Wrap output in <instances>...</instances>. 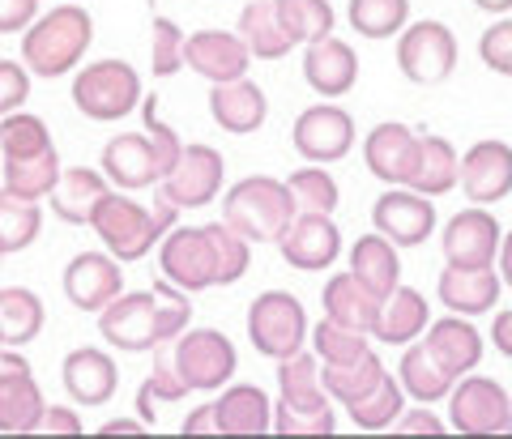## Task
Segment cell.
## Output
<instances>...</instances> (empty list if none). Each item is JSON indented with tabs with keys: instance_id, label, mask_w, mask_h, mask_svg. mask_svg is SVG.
<instances>
[{
	"instance_id": "25",
	"label": "cell",
	"mask_w": 512,
	"mask_h": 439,
	"mask_svg": "<svg viewBox=\"0 0 512 439\" xmlns=\"http://www.w3.org/2000/svg\"><path fill=\"white\" fill-rule=\"evenodd\" d=\"M60 376H64V388H69V397L77 405H107L111 397H116V384H120L111 354L94 350V346L73 350L60 367Z\"/></svg>"
},
{
	"instance_id": "24",
	"label": "cell",
	"mask_w": 512,
	"mask_h": 439,
	"mask_svg": "<svg viewBox=\"0 0 512 439\" xmlns=\"http://www.w3.org/2000/svg\"><path fill=\"white\" fill-rule=\"evenodd\" d=\"M210 116L218 128H227L235 137H248L265 124L269 116V103H265V90L252 86L248 77L239 81H222V86L210 90Z\"/></svg>"
},
{
	"instance_id": "1",
	"label": "cell",
	"mask_w": 512,
	"mask_h": 439,
	"mask_svg": "<svg viewBox=\"0 0 512 439\" xmlns=\"http://www.w3.org/2000/svg\"><path fill=\"white\" fill-rule=\"evenodd\" d=\"M188 290L171 286L167 278L154 282L150 290H133V295L111 299L99 312V333L120 350H158L171 346L180 333H188Z\"/></svg>"
},
{
	"instance_id": "48",
	"label": "cell",
	"mask_w": 512,
	"mask_h": 439,
	"mask_svg": "<svg viewBox=\"0 0 512 439\" xmlns=\"http://www.w3.org/2000/svg\"><path fill=\"white\" fill-rule=\"evenodd\" d=\"M184 43H188V35L171 18H154V30H150V69H154V77L180 73Z\"/></svg>"
},
{
	"instance_id": "41",
	"label": "cell",
	"mask_w": 512,
	"mask_h": 439,
	"mask_svg": "<svg viewBox=\"0 0 512 439\" xmlns=\"http://www.w3.org/2000/svg\"><path fill=\"white\" fill-rule=\"evenodd\" d=\"M402 397H406L402 384H397L393 376H380V384L372 388V393H363L359 401L346 405V414H350V422H355L359 431H384V427H397Z\"/></svg>"
},
{
	"instance_id": "16",
	"label": "cell",
	"mask_w": 512,
	"mask_h": 439,
	"mask_svg": "<svg viewBox=\"0 0 512 439\" xmlns=\"http://www.w3.org/2000/svg\"><path fill=\"white\" fill-rule=\"evenodd\" d=\"M278 252L291 269H303V273H320L329 269L333 260L342 252V231L333 226L329 214H299L286 235L278 239Z\"/></svg>"
},
{
	"instance_id": "7",
	"label": "cell",
	"mask_w": 512,
	"mask_h": 439,
	"mask_svg": "<svg viewBox=\"0 0 512 439\" xmlns=\"http://www.w3.org/2000/svg\"><path fill=\"white\" fill-rule=\"evenodd\" d=\"M303 337H308V312L295 295L286 290H265L256 295L248 307V341L256 346V354L265 359H291L303 350Z\"/></svg>"
},
{
	"instance_id": "3",
	"label": "cell",
	"mask_w": 512,
	"mask_h": 439,
	"mask_svg": "<svg viewBox=\"0 0 512 439\" xmlns=\"http://www.w3.org/2000/svg\"><path fill=\"white\" fill-rule=\"evenodd\" d=\"M94 43V22L82 5H60L47 18H39L22 39V64L35 77H64L77 69Z\"/></svg>"
},
{
	"instance_id": "36",
	"label": "cell",
	"mask_w": 512,
	"mask_h": 439,
	"mask_svg": "<svg viewBox=\"0 0 512 439\" xmlns=\"http://www.w3.org/2000/svg\"><path fill=\"white\" fill-rule=\"evenodd\" d=\"M380 376H384V363L376 359V350H367V354H359L355 363H325L320 384H325V393L333 401L350 405V401H359L363 393H372V388L380 384Z\"/></svg>"
},
{
	"instance_id": "57",
	"label": "cell",
	"mask_w": 512,
	"mask_h": 439,
	"mask_svg": "<svg viewBox=\"0 0 512 439\" xmlns=\"http://www.w3.org/2000/svg\"><path fill=\"white\" fill-rule=\"evenodd\" d=\"M99 431H103V435H146L150 427H146L141 418H116V422H103Z\"/></svg>"
},
{
	"instance_id": "52",
	"label": "cell",
	"mask_w": 512,
	"mask_h": 439,
	"mask_svg": "<svg viewBox=\"0 0 512 439\" xmlns=\"http://www.w3.org/2000/svg\"><path fill=\"white\" fill-rule=\"evenodd\" d=\"M39 0H0V35H18V30L35 26Z\"/></svg>"
},
{
	"instance_id": "45",
	"label": "cell",
	"mask_w": 512,
	"mask_h": 439,
	"mask_svg": "<svg viewBox=\"0 0 512 439\" xmlns=\"http://www.w3.org/2000/svg\"><path fill=\"white\" fill-rule=\"evenodd\" d=\"M295 197V209L299 214H333L342 201L338 192V180L325 175V167H303V171H291V180H286Z\"/></svg>"
},
{
	"instance_id": "17",
	"label": "cell",
	"mask_w": 512,
	"mask_h": 439,
	"mask_svg": "<svg viewBox=\"0 0 512 439\" xmlns=\"http://www.w3.org/2000/svg\"><path fill=\"white\" fill-rule=\"evenodd\" d=\"M291 141L308 162H338L350 154V145H355V120H350L342 107L320 103L295 120Z\"/></svg>"
},
{
	"instance_id": "5",
	"label": "cell",
	"mask_w": 512,
	"mask_h": 439,
	"mask_svg": "<svg viewBox=\"0 0 512 439\" xmlns=\"http://www.w3.org/2000/svg\"><path fill=\"white\" fill-rule=\"evenodd\" d=\"M73 103L86 120H124L141 103V77L124 60H94L73 77Z\"/></svg>"
},
{
	"instance_id": "43",
	"label": "cell",
	"mask_w": 512,
	"mask_h": 439,
	"mask_svg": "<svg viewBox=\"0 0 512 439\" xmlns=\"http://www.w3.org/2000/svg\"><path fill=\"white\" fill-rule=\"evenodd\" d=\"M47 150H56V145H52V133H47V124L39 116L13 111V116L0 120V154L5 158H39Z\"/></svg>"
},
{
	"instance_id": "35",
	"label": "cell",
	"mask_w": 512,
	"mask_h": 439,
	"mask_svg": "<svg viewBox=\"0 0 512 439\" xmlns=\"http://www.w3.org/2000/svg\"><path fill=\"white\" fill-rule=\"evenodd\" d=\"M397 380H402V388L419 405H431V401H440V397L453 393V376H448V371L431 359L427 341H423V346H410L402 354V371H397Z\"/></svg>"
},
{
	"instance_id": "37",
	"label": "cell",
	"mask_w": 512,
	"mask_h": 439,
	"mask_svg": "<svg viewBox=\"0 0 512 439\" xmlns=\"http://www.w3.org/2000/svg\"><path fill=\"white\" fill-rule=\"evenodd\" d=\"M60 154L47 150L39 158H5V188L18 192L26 201H43L52 197L56 184H60Z\"/></svg>"
},
{
	"instance_id": "56",
	"label": "cell",
	"mask_w": 512,
	"mask_h": 439,
	"mask_svg": "<svg viewBox=\"0 0 512 439\" xmlns=\"http://www.w3.org/2000/svg\"><path fill=\"white\" fill-rule=\"evenodd\" d=\"M491 341H495V350H500L504 359H512V312H500V316H495Z\"/></svg>"
},
{
	"instance_id": "33",
	"label": "cell",
	"mask_w": 512,
	"mask_h": 439,
	"mask_svg": "<svg viewBox=\"0 0 512 439\" xmlns=\"http://www.w3.org/2000/svg\"><path fill=\"white\" fill-rule=\"evenodd\" d=\"M239 39L248 43L256 60H282L295 47V39L278 22V0H252L239 13Z\"/></svg>"
},
{
	"instance_id": "31",
	"label": "cell",
	"mask_w": 512,
	"mask_h": 439,
	"mask_svg": "<svg viewBox=\"0 0 512 439\" xmlns=\"http://www.w3.org/2000/svg\"><path fill=\"white\" fill-rule=\"evenodd\" d=\"M461 180V158L444 137H419V154H414V171L406 188L423 192V197H444Z\"/></svg>"
},
{
	"instance_id": "39",
	"label": "cell",
	"mask_w": 512,
	"mask_h": 439,
	"mask_svg": "<svg viewBox=\"0 0 512 439\" xmlns=\"http://www.w3.org/2000/svg\"><path fill=\"white\" fill-rule=\"evenodd\" d=\"M278 388L291 405H308V410H325L329 393L320 384V367H316V354L299 350L291 359H278Z\"/></svg>"
},
{
	"instance_id": "21",
	"label": "cell",
	"mask_w": 512,
	"mask_h": 439,
	"mask_svg": "<svg viewBox=\"0 0 512 439\" xmlns=\"http://www.w3.org/2000/svg\"><path fill=\"white\" fill-rule=\"evenodd\" d=\"M303 77H308V86L320 99H342L359 81V60L342 39L329 35V39L308 43V52H303Z\"/></svg>"
},
{
	"instance_id": "50",
	"label": "cell",
	"mask_w": 512,
	"mask_h": 439,
	"mask_svg": "<svg viewBox=\"0 0 512 439\" xmlns=\"http://www.w3.org/2000/svg\"><path fill=\"white\" fill-rule=\"evenodd\" d=\"M478 56H483V64L491 73L512 77V18L483 30V39H478Z\"/></svg>"
},
{
	"instance_id": "29",
	"label": "cell",
	"mask_w": 512,
	"mask_h": 439,
	"mask_svg": "<svg viewBox=\"0 0 512 439\" xmlns=\"http://www.w3.org/2000/svg\"><path fill=\"white\" fill-rule=\"evenodd\" d=\"M107 175L99 171H90V167H69L60 175V184L52 192V214L60 222H69V226H90L94 218V209L103 205L107 197Z\"/></svg>"
},
{
	"instance_id": "22",
	"label": "cell",
	"mask_w": 512,
	"mask_h": 439,
	"mask_svg": "<svg viewBox=\"0 0 512 439\" xmlns=\"http://www.w3.org/2000/svg\"><path fill=\"white\" fill-rule=\"evenodd\" d=\"M414 154H419V137L406 124H376L363 141V162L380 184H406L414 171Z\"/></svg>"
},
{
	"instance_id": "58",
	"label": "cell",
	"mask_w": 512,
	"mask_h": 439,
	"mask_svg": "<svg viewBox=\"0 0 512 439\" xmlns=\"http://www.w3.org/2000/svg\"><path fill=\"white\" fill-rule=\"evenodd\" d=\"M500 278H504V286L512 290V231H508L504 243H500Z\"/></svg>"
},
{
	"instance_id": "40",
	"label": "cell",
	"mask_w": 512,
	"mask_h": 439,
	"mask_svg": "<svg viewBox=\"0 0 512 439\" xmlns=\"http://www.w3.org/2000/svg\"><path fill=\"white\" fill-rule=\"evenodd\" d=\"M39 201H26L18 192L0 188V252H26L39 239Z\"/></svg>"
},
{
	"instance_id": "23",
	"label": "cell",
	"mask_w": 512,
	"mask_h": 439,
	"mask_svg": "<svg viewBox=\"0 0 512 439\" xmlns=\"http://www.w3.org/2000/svg\"><path fill=\"white\" fill-rule=\"evenodd\" d=\"M427 350L448 376L461 380L483 363V333L470 324V316H444L427 329Z\"/></svg>"
},
{
	"instance_id": "8",
	"label": "cell",
	"mask_w": 512,
	"mask_h": 439,
	"mask_svg": "<svg viewBox=\"0 0 512 439\" xmlns=\"http://www.w3.org/2000/svg\"><path fill=\"white\" fill-rule=\"evenodd\" d=\"M397 69L414 86H440L457 69V39L444 22H414L397 39Z\"/></svg>"
},
{
	"instance_id": "32",
	"label": "cell",
	"mask_w": 512,
	"mask_h": 439,
	"mask_svg": "<svg viewBox=\"0 0 512 439\" xmlns=\"http://www.w3.org/2000/svg\"><path fill=\"white\" fill-rule=\"evenodd\" d=\"M423 329H427V299L414 286H397L393 295L380 303L372 333H376V341H384V346H410Z\"/></svg>"
},
{
	"instance_id": "13",
	"label": "cell",
	"mask_w": 512,
	"mask_h": 439,
	"mask_svg": "<svg viewBox=\"0 0 512 439\" xmlns=\"http://www.w3.org/2000/svg\"><path fill=\"white\" fill-rule=\"evenodd\" d=\"M372 222L384 239L397 243V248H419V243H427V235L436 231V209H431V197H423V192L389 188L376 197Z\"/></svg>"
},
{
	"instance_id": "38",
	"label": "cell",
	"mask_w": 512,
	"mask_h": 439,
	"mask_svg": "<svg viewBox=\"0 0 512 439\" xmlns=\"http://www.w3.org/2000/svg\"><path fill=\"white\" fill-rule=\"evenodd\" d=\"M184 393H188V380L180 376V367H175V354H167L163 346H158L154 371H150V376L141 380V388H137V418L154 431V427H158L154 405H158V401H180Z\"/></svg>"
},
{
	"instance_id": "44",
	"label": "cell",
	"mask_w": 512,
	"mask_h": 439,
	"mask_svg": "<svg viewBox=\"0 0 512 439\" xmlns=\"http://www.w3.org/2000/svg\"><path fill=\"white\" fill-rule=\"evenodd\" d=\"M278 22L295 43H316L333 35V9L325 0H278Z\"/></svg>"
},
{
	"instance_id": "20",
	"label": "cell",
	"mask_w": 512,
	"mask_h": 439,
	"mask_svg": "<svg viewBox=\"0 0 512 439\" xmlns=\"http://www.w3.org/2000/svg\"><path fill=\"white\" fill-rule=\"evenodd\" d=\"M103 175L111 184H120L128 192L150 188L154 180H163V167H158L154 141L146 133H120L103 145Z\"/></svg>"
},
{
	"instance_id": "59",
	"label": "cell",
	"mask_w": 512,
	"mask_h": 439,
	"mask_svg": "<svg viewBox=\"0 0 512 439\" xmlns=\"http://www.w3.org/2000/svg\"><path fill=\"white\" fill-rule=\"evenodd\" d=\"M478 9H487V13H508L512 9V0H474Z\"/></svg>"
},
{
	"instance_id": "61",
	"label": "cell",
	"mask_w": 512,
	"mask_h": 439,
	"mask_svg": "<svg viewBox=\"0 0 512 439\" xmlns=\"http://www.w3.org/2000/svg\"><path fill=\"white\" fill-rule=\"evenodd\" d=\"M0 256H5V252H0Z\"/></svg>"
},
{
	"instance_id": "55",
	"label": "cell",
	"mask_w": 512,
	"mask_h": 439,
	"mask_svg": "<svg viewBox=\"0 0 512 439\" xmlns=\"http://www.w3.org/2000/svg\"><path fill=\"white\" fill-rule=\"evenodd\" d=\"M397 431H402V435H440V431H444V422H440L436 414H427V405H423V410H414V414H406V418H397Z\"/></svg>"
},
{
	"instance_id": "53",
	"label": "cell",
	"mask_w": 512,
	"mask_h": 439,
	"mask_svg": "<svg viewBox=\"0 0 512 439\" xmlns=\"http://www.w3.org/2000/svg\"><path fill=\"white\" fill-rule=\"evenodd\" d=\"M39 431H47V435H82V418H77L69 405H47Z\"/></svg>"
},
{
	"instance_id": "14",
	"label": "cell",
	"mask_w": 512,
	"mask_h": 439,
	"mask_svg": "<svg viewBox=\"0 0 512 439\" xmlns=\"http://www.w3.org/2000/svg\"><path fill=\"white\" fill-rule=\"evenodd\" d=\"M444 260L457 269H487L504 243V231L495 214L487 209H461V214L444 226Z\"/></svg>"
},
{
	"instance_id": "11",
	"label": "cell",
	"mask_w": 512,
	"mask_h": 439,
	"mask_svg": "<svg viewBox=\"0 0 512 439\" xmlns=\"http://www.w3.org/2000/svg\"><path fill=\"white\" fill-rule=\"evenodd\" d=\"M512 418V393L487 376L461 380V388L448 393V427L461 435H504Z\"/></svg>"
},
{
	"instance_id": "15",
	"label": "cell",
	"mask_w": 512,
	"mask_h": 439,
	"mask_svg": "<svg viewBox=\"0 0 512 439\" xmlns=\"http://www.w3.org/2000/svg\"><path fill=\"white\" fill-rule=\"evenodd\" d=\"M64 295L82 312H103L111 299L124 295V273L111 252H82L64 269Z\"/></svg>"
},
{
	"instance_id": "28",
	"label": "cell",
	"mask_w": 512,
	"mask_h": 439,
	"mask_svg": "<svg viewBox=\"0 0 512 439\" xmlns=\"http://www.w3.org/2000/svg\"><path fill=\"white\" fill-rule=\"evenodd\" d=\"M320 307H325L329 320L346 324V329H359V333H372L376 316H380V299L355 278V273H338V278H329L325 290H320Z\"/></svg>"
},
{
	"instance_id": "49",
	"label": "cell",
	"mask_w": 512,
	"mask_h": 439,
	"mask_svg": "<svg viewBox=\"0 0 512 439\" xmlns=\"http://www.w3.org/2000/svg\"><path fill=\"white\" fill-rule=\"evenodd\" d=\"M141 120H146V137L154 141V154H158V167H163V175L180 162V154H184V141L175 137V128H167L163 120H158V99L150 94L146 103H141Z\"/></svg>"
},
{
	"instance_id": "60",
	"label": "cell",
	"mask_w": 512,
	"mask_h": 439,
	"mask_svg": "<svg viewBox=\"0 0 512 439\" xmlns=\"http://www.w3.org/2000/svg\"><path fill=\"white\" fill-rule=\"evenodd\" d=\"M0 346H5V329H0Z\"/></svg>"
},
{
	"instance_id": "27",
	"label": "cell",
	"mask_w": 512,
	"mask_h": 439,
	"mask_svg": "<svg viewBox=\"0 0 512 439\" xmlns=\"http://www.w3.org/2000/svg\"><path fill=\"white\" fill-rule=\"evenodd\" d=\"M350 273H355V278L384 303L397 286H402V260H397V243H389L380 231L376 235H359V243L350 248Z\"/></svg>"
},
{
	"instance_id": "30",
	"label": "cell",
	"mask_w": 512,
	"mask_h": 439,
	"mask_svg": "<svg viewBox=\"0 0 512 439\" xmlns=\"http://www.w3.org/2000/svg\"><path fill=\"white\" fill-rule=\"evenodd\" d=\"M218 422L222 435H265L274 431V401L256 384H231L218 401Z\"/></svg>"
},
{
	"instance_id": "12",
	"label": "cell",
	"mask_w": 512,
	"mask_h": 439,
	"mask_svg": "<svg viewBox=\"0 0 512 439\" xmlns=\"http://www.w3.org/2000/svg\"><path fill=\"white\" fill-rule=\"evenodd\" d=\"M47 401L35 384V371L18 350H0V431L30 435L39 431Z\"/></svg>"
},
{
	"instance_id": "9",
	"label": "cell",
	"mask_w": 512,
	"mask_h": 439,
	"mask_svg": "<svg viewBox=\"0 0 512 439\" xmlns=\"http://www.w3.org/2000/svg\"><path fill=\"white\" fill-rule=\"evenodd\" d=\"M175 367L180 376L188 380V388H201V393H214L222 388L235 367H239V354H235V341L218 329H188L175 337Z\"/></svg>"
},
{
	"instance_id": "47",
	"label": "cell",
	"mask_w": 512,
	"mask_h": 439,
	"mask_svg": "<svg viewBox=\"0 0 512 439\" xmlns=\"http://www.w3.org/2000/svg\"><path fill=\"white\" fill-rule=\"evenodd\" d=\"M333 427H338L333 405L308 410V405H291L286 397H278V405H274V431L278 435H333Z\"/></svg>"
},
{
	"instance_id": "51",
	"label": "cell",
	"mask_w": 512,
	"mask_h": 439,
	"mask_svg": "<svg viewBox=\"0 0 512 439\" xmlns=\"http://www.w3.org/2000/svg\"><path fill=\"white\" fill-rule=\"evenodd\" d=\"M30 99V69L18 60H0V116H13Z\"/></svg>"
},
{
	"instance_id": "18",
	"label": "cell",
	"mask_w": 512,
	"mask_h": 439,
	"mask_svg": "<svg viewBox=\"0 0 512 439\" xmlns=\"http://www.w3.org/2000/svg\"><path fill=\"white\" fill-rule=\"evenodd\" d=\"M461 188L474 205H495L512 192V145L508 141H474L461 154Z\"/></svg>"
},
{
	"instance_id": "19",
	"label": "cell",
	"mask_w": 512,
	"mask_h": 439,
	"mask_svg": "<svg viewBox=\"0 0 512 439\" xmlns=\"http://www.w3.org/2000/svg\"><path fill=\"white\" fill-rule=\"evenodd\" d=\"M248 43L239 35H227V30H197V35H188L184 43V64L192 73H201L205 81H239L248 73Z\"/></svg>"
},
{
	"instance_id": "2",
	"label": "cell",
	"mask_w": 512,
	"mask_h": 439,
	"mask_svg": "<svg viewBox=\"0 0 512 439\" xmlns=\"http://www.w3.org/2000/svg\"><path fill=\"white\" fill-rule=\"evenodd\" d=\"M90 226H94V235L107 243V252L124 265V260L150 256L154 243L167 239V231L175 226V205L171 201H158L150 209V205H137V201L120 197V192H107L103 205L94 209Z\"/></svg>"
},
{
	"instance_id": "4",
	"label": "cell",
	"mask_w": 512,
	"mask_h": 439,
	"mask_svg": "<svg viewBox=\"0 0 512 439\" xmlns=\"http://www.w3.org/2000/svg\"><path fill=\"white\" fill-rule=\"evenodd\" d=\"M295 218L299 209L291 188L269 175H248L222 201V222H231L248 243H278Z\"/></svg>"
},
{
	"instance_id": "6",
	"label": "cell",
	"mask_w": 512,
	"mask_h": 439,
	"mask_svg": "<svg viewBox=\"0 0 512 439\" xmlns=\"http://www.w3.org/2000/svg\"><path fill=\"white\" fill-rule=\"evenodd\" d=\"M158 265H163V278L171 286L188 290H210L222 278V265H218V239L210 226H171L163 248H158Z\"/></svg>"
},
{
	"instance_id": "34",
	"label": "cell",
	"mask_w": 512,
	"mask_h": 439,
	"mask_svg": "<svg viewBox=\"0 0 512 439\" xmlns=\"http://www.w3.org/2000/svg\"><path fill=\"white\" fill-rule=\"evenodd\" d=\"M0 329H5V346H26L43 333V299L26 286L0 290Z\"/></svg>"
},
{
	"instance_id": "26",
	"label": "cell",
	"mask_w": 512,
	"mask_h": 439,
	"mask_svg": "<svg viewBox=\"0 0 512 439\" xmlns=\"http://www.w3.org/2000/svg\"><path fill=\"white\" fill-rule=\"evenodd\" d=\"M440 303L448 312L457 316H483V312H495V303H500V290L504 282L495 278V269H457L448 265L440 273Z\"/></svg>"
},
{
	"instance_id": "54",
	"label": "cell",
	"mask_w": 512,
	"mask_h": 439,
	"mask_svg": "<svg viewBox=\"0 0 512 439\" xmlns=\"http://www.w3.org/2000/svg\"><path fill=\"white\" fill-rule=\"evenodd\" d=\"M184 435H222V422H218V405H197L184 422H180Z\"/></svg>"
},
{
	"instance_id": "10",
	"label": "cell",
	"mask_w": 512,
	"mask_h": 439,
	"mask_svg": "<svg viewBox=\"0 0 512 439\" xmlns=\"http://www.w3.org/2000/svg\"><path fill=\"white\" fill-rule=\"evenodd\" d=\"M222 175H227V162L214 145H184L180 162L158 180V197L171 201L175 209H201L218 197L222 188Z\"/></svg>"
},
{
	"instance_id": "42",
	"label": "cell",
	"mask_w": 512,
	"mask_h": 439,
	"mask_svg": "<svg viewBox=\"0 0 512 439\" xmlns=\"http://www.w3.org/2000/svg\"><path fill=\"white\" fill-rule=\"evenodd\" d=\"M346 18L363 39H393L406 30L410 0H350Z\"/></svg>"
},
{
	"instance_id": "46",
	"label": "cell",
	"mask_w": 512,
	"mask_h": 439,
	"mask_svg": "<svg viewBox=\"0 0 512 439\" xmlns=\"http://www.w3.org/2000/svg\"><path fill=\"white\" fill-rule=\"evenodd\" d=\"M312 350H316V359H325V363H355L359 354H367L372 346H367V333L346 329V324L325 316L312 329Z\"/></svg>"
}]
</instances>
